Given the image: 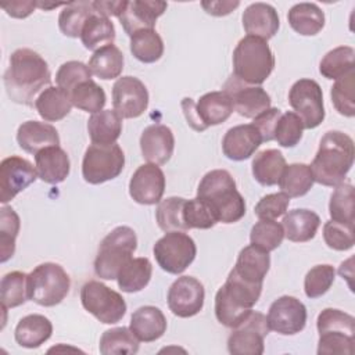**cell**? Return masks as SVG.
<instances>
[{"label": "cell", "mask_w": 355, "mask_h": 355, "mask_svg": "<svg viewBox=\"0 0 355 355\" xmlns=\"http://www.w3.org/2000/svg\"><path fill=\"white\" fill-rule=\"evenodd\" d=\"M7 96L11 101L32 107L36 94L51 82V73L44 58L31 50L18 49L10 55L8 68L3 76Z\"/></svg>", "instance_id": "cell-1"}, {"label": "cell", "mask_w": 355, "mask_h": 355, "mask_svg": "<svg viewBox=\"0 0 355 355\" xmlns=\"http://www.w3.org/2000/svg\"><path fill=\"white\" fill-rule=\"evenodd\" d=\"M354 140L347 133L340 130L326 132L320 139L318 153L309 165L313 180L330 187L344 183L345 176L354 165Z\"/></svg>", "instance_id": "cell-2"}, {"label": "cell", "mask_w": 355, "mask_h": 355, "mask_svg": "<svg viewBox=\"0 0 355 355\" xmlns=\"http://www.w3.org/2000/svg\"><path fill=\"white\" fill-rule=\"evenodd\" d=\"M197 197L212 208L218 222L234 223L245 215V201L233 176L225 169L207 172L197 187Z\"/></svg>", "instance_id": "cell-3"}, {"label": "cell", "mask_w": 355, "mask_h": 355, "mask_svg": "<svg viewBox=\"0 0 355 355\" xmlns=\"http://www.w3.org/2000/svg\"><path fill=\"white\" fill-rule=\"evenodd\" d=\"M262 286L248 284L229 273L215 295V316L226 327H237L252 311L261 297Z\"/></svg>", "instance_id": "cell-4"}, {"label": "cell", "mask_w": 355, "mask_h": 355, "mask_svg": "<svg viewBox=\"0 0 355 355\" xmlns=\"http://www.w3.org/2000/svg\"><path fill=\"white\" fill-rule=\"evenodd\" d=\"M275 68V57L266 40L244 36L233 51V75L247 83L262 85Z\"/></svg>", "instance_id": "cell-5"}, {"label": "cell", "mask_w": 355, "mask_h": 355, "mask_svg": "<svg viewBox=\"0 0 355 355\" xmlns=\"http://www.w3.org/2000/svg\"><path fill=\"white\" fill-rule=\"evenodd\" d=\"M137 248V237L132 227L118 226L100 243L94 259V272L104 280L116 279L122 266L132 259Z\"/></svg>", "instance_id": "cell-6"}, {"label": "cell", "mask_w": 355, "mask_h": 355, "mask_svg": "<svg viewBox=\"0 0 355 355\" xmlns=\"http://www.w3.org/2000/svg\"><path fill=\"white\" fill-rule=\"evenodd\" d=\"M26 287L31 301L42 306H54L68 295L71 279L61 265L44 262L28 275Z\"/></svg>", "instance_id": "cell-7"}, {"label": "cell", "mask_w": 355, "mask_h": 355, "mask_svg": "<svg viewBox=\"0 0 355 355\" xmlns=\"http://www.w3.org/2000/svg\"><path fill=\"white\" fill-rule=\"evenodd\" d=\"M125 166L123 150L116 144H90L83 155L82 176L90 184L118 178Z\"/></svg>", "instance_id": "cell-8"}, {"label": "cell", "mask_w": 355, "mask_h": 355, "mask_svg": "<svg viewBox=\"0 0 355 355\" xmlns=\"http://www.w3.org/2000/svg\"><path fill=\"white\" fill-rule=\"evenodd\" d=\"M80 302L89 313L104 324L118 323L126 313L123 297L97 280H90L82 286Z\"/></svg>", "instance_id": "cell-9"}, {"label": "cell", "mask_w": 355, "mask_h": 355, "mask_svg": "<svg viewBox=\"0 0 355 355\" xmlns=\"http://www.w3.org/2000/svg\"><path fill=\"white\" fill-rule=\"evenodd\" d=\"M155 261L162 270L171 275L183 273L196 258L194 240L184 232H166L153 248Z\"/></svg>", "instance_id": "cell-10"}, {"label": "cell", "mask_w": 355, "mask_h": 355, "mask_svg": "<svg viewBox=\"0 0 355 355\" xmlns=\"http://www.w3.org/2000/svg\"><path fill=\"white\" fill-rule=\"evenodd\" d=\"M288 103L301 118L304 129H315L324 119L323 92L313 79L297 80L288 92Z\"/></svg>", "instance_id": "cell-11"}, {"label": "cell", "mask_w": 355, "mask_h": 355, "mask_svg": "<svg viewBox=\"0 0 355 355\" xmlns=\"http://www.w3.org/2000/svg\"><path fill=\"white\" fill-rule=\"evenodd\" d=\"M269 333L266 316L261 312L251 313L233 329L227 338V349L233 355H261L263 354V340Z\"/></svg>", "instance_id": "cell-12"}, {"label": "cell", "mask_w": 355, "mask_h": 355, "mask_svg": "<svg viewBox=\"0 0 355 355\" xmlns=\"http://www.w3.org/2000/svg\"><path fill=\"white\" fill-rule=\"evenodd\" d=\"M114 111L126 119L137 118L148 107V92L146 85L135 76L118 78L112 86Z\"/></svg>", "instance_id": "cell-13"}, {"label": "cell", "mask_w": 355, "mask_h": 355, "mask_svg": "<svg viewBox=\"0 0 355 355\" xmlns=\"http://www.w3.org/2000/svg\"><path fill=\"white\" fill-rule=\"evenodd\" d=\"M269 330L282 336H293L306 324V308L293 295H282L272 302L266 316Z\"/></svg>", "instance_id": "cell-14"}, {"label": "cell", "mask_w": 355, "mask_h": 355, "mask_svg": "<svg viewBox=\"0 0 355 355\" xmlns=\"http://www.w3.org/2000/svg\"><path fill=\"white\" fill-rule=\"evenodd\" d=\"M205 291L200 280L193 276H180L169 287L166 301L175 316L191 318L204 306Z\"/></svg>", "instance_id": "cell-15"}, {"label": "cell", "mask_w": 355, "mask_h": 355, "mask_svg": "<svg viewBox=\"0 0 355 355\" xmlns=\"http://www.w3.org/2000/svg\"><path fill=\"white\" fill-rule=\"evenodd\" d=\"M223 92L229 94L234 111L244 118H255L270 108V96L261 86L247 85L232 75L223 85Z\"/></svg>", "instance_id": "cell-16"}, {"label": "cell", "mask_w": 355, "mask_h": 355, "mask_svg": "<svg viewBox=\"0 0 355 355\" xmlns=\"http://www.w3.org/2000/svg\"><path fill=\"white\" fill-rule=\"evenodd\" d=\"M37 178L36 166L28 159L11 155L0 164V201L7 204Z\"/></svg>", "instance_id": "cell-17"}, {"label": "cell", "mask_w": 355, "mask_h": 355, "mask_svg": "<svg viewBox=\"0 0 355 355\" xmlns=\"http://www.w3.org/2000/svg\"><path fill=\"white\" fill-rule=\"evenodd\" d=\"M164 191L165 175L157 164H143L133 172L129 182V194L137 204H157L161 201Z\"/></svg>", "instance_id": "cell-18"}, {"label": "cell", "mask_w": 355, "mask_h": 355, "mask_svg": "<svg viewBox=\"0 0 355 355\" xmlns=\"http://www.w3.org/2000/svg\"><path fill=\"white\" fill-rule=\"evenodd\" d=\"M168 3L154 0H132L126 1L123 11L118 19L123 31L132 36L141 29H154L157 19L165 12Z\"/></svg>", "instance_id": "cell-19"}, {"label": "cell", "mask_w": 355, "mask_h": 355, "mask_svg": "<svg viewBox=\"0 0 355 355\" xmlns=\"http://www.w3.org/2000/svg\"><path fill=\"white\" fill-rule=\"evenodd\" d=\"M143 158L151 164H166L175 150V137L166 125L154 123L147 126L140 136Z\"/></svg>", "instance_id": "cell-20"}, {"label": "cell", "mask_w": 355, "mask_h": 355, "mask_svg": "<svg viewBox=\"0 0 355 355\" xmlns=\"http://www.w3.org/2000/svg\"><path fill=\"white\" fill-rule=\"evenodd\" d=\"M262 136L252 123L230 128L222 140V151L232 161L250 158L261 146Z\"/></svg>", "instance_id": "cell-21"}, {"label": "cell", "mask_w": 355, "mask_h": 355, "mask_svg": "<svg viewBox=\"0 0 355 355\" xmlns=\"http://www.w3.org/2000/svg\"><path fill=\"white\" fill-rule=\"evenodd\" d=\"M269 252L254 244H250L240 251L236 265L230 270V273L248 284L262 286L263 279L269 272Z\"/></svg>", "instance_id": "cell-22"}, {"label": "cell", "mask_w": 355, "mask_h": 355, "mask_svg": "<svg viewBox=\"0 0 355 355\" xmlns=\"http://www.w3.org/2000/svg\"><path fill=\"white\" fill-rule=\"evenodd\" d=\"M243 28L250 36L263 40L273 37L280 26L277 11L268 3H252L243 12Z\"/></svg>", "instance_id": "cell-23"}, {"label": "cell", "mask_w": 355, "mask_h": 355, "mask_svg": "<svg viewBox=\"0 0 355 355\" xmlns=\"http://www.w3.org/2000/svg\"><path fill=\"white\" fill-rule=\"evenodd\" d=\"M17 141L24 151L36 155L43 148L60 146V136L57 129L47 122L26 121L17 130Z\"/></svg>", "instance_id": "cell-24"}, {"label": "cell", "mask_w": 355, "mask_h": 355, "mask_svg": "<svg viewBox=\"0 0 355 355\" xmlns=\"http://www.w3.org/2000/svg\"><path fill=\"white\" fill-rule=\"evenodd\" d=\"M37 178L49 184H58L64 182L71 171V161L68 154L60 146L43 148L35 155Z\"/></svg>", "instance_id": "cell-25"}, {"label": "cell", "mask_w": 355, "mask_h": 355, "mask_svg": "<svg viewBox=\"0 0 355 355\" xmlns=\"http://www.w3.org/2000/svg\"><path fill=\"white\" fill-rule=\"evenodd\" d=\"M166 326V318L159 308L144 305L132 313L129 329L140 341L153 343L164 336Z\"/></svg>", "instance_id": "cell-26"}, {"label": "cell", "mask_w": 355, "mask_h": 355, "mask_svg": "<svg viewBox=\"0 0 355 355\" xmlns=\"http://www.w3.org/2000/svg\"><path fill=\"white\" fill-rule=\"evenodd\" d=\"M233 111L232 98L223 90L205 93L196 103V112L204 130L209 126L223 123Z\"/></svg>", "instance_id": "cell-27"}, {"label": "cell", "mask_w": 355, "mask_h": 355, "mask_svg": "<svg viewBox=\"0 0 355 355\" xmlns=\"http://www.w3.org/2000/svg\"><path fill=\"white\" fill-rule=\"evenodd\" d=\"M282 226L287 240L294 243H305L315 237L320 226V218L311 209L297 208L284 215Z\"/></svg>", "instance_id": "cell-28"}, {"label": "cell", "mask_w": 355, "mask_h": 355, "mask_svg": "<svg viewBox=\"0 0 355 355\" xmlns=\"http://www.w3.org/2000/svg\"><path fill=\"white\" fill-rule=\"evenodd\" d=\"M53 333L51 322L39 313H32L24 316L14 331V337L18 345L24 348H37L44 344Z\"/></svg>", "instance_id": "cell-29"}, {"label": "cell", "mask_w": 355, "mask_h": 355, "mask_svg": "<svg viewBox=\"0 0 355 355\" xmlns=\"http://www.w3.org/2000/svg\"><path fill=\"white\" fill-rule=\"evenodd\" d=\"M72 101L67 92L58 86H49L36 97L35 108L37 114L47 122L64 119L72 110Z\"/></svg>", "instance_id": "cell-30"}, {"label": "cell", "mask_w": 355, "mask_h": 355, "mask_svg": "<svg viewBox=\"0 0 355 355\" xmlns=\"http://www.w3.org/2000/svg\"><path fill=\"white\" fill-rule=\"evenodd\" d=\"M290 26L302 36H315L324 26V12L315 3L294 4L287 14Z\"/></svg>", "instance_id": "cell-31"}, {"label": "cell", "mask_w": 355, "mask_h": 355, "mask_svg": "<svg viewBox=\"0 0 355 355\" xmlns=\"http://www.w3.org/2000/svg\"><path fill=\"white\" fill-rule=\"evenodd\" d=\"M87 132L94 144H114L122 133V118L114 110H103L89 118Z\"/></svg>", "instance_id": "cell-32"}, {"label": "cell", "mask_w": 355, "mask_h": 355, "mask_svg": "<svg viewBox=\"0 0 355 355\" xmlns=\"http://www.w3.org/2000/svg\"><path fill=\"white\" fill-rule=\"evenodd\" d=\"M286 168L284 155L276 148L259 151L252 159V176L262 186H275L279 183L283 169Z\"/></svg>", "instance_id": "cell-33"}, {"label": "cell", "mask_w": 355, "mask_h": 355, "mask_svg": "<svg viewBox=\"0 0 355 355\" xmlns=\"http://www.w3.org/2000/svg\"><path fill=\"white\" fill-rule=\"evenodd\" d=\"M80 40L87 50H98L104 46L114 44L115 28L111 19L100 12L90 15L82 29Z\"/></svg>", "instance_id": "cell-34"}, {"label": "cell", "mask_w": 355, "mask_h": 355, "mask_svg": "<svg viewBox=\"0 0 355 355\" xmlns=\"http://www.w3.org/2000/svg\"><path fill=\"white\" fill-rule=\"evenodd\" d=\"M153 265L148 258L139 257L129 259L116 276L118 287L125 293L141 291L151 279Z\"/></svg>", "instance_id": "cell-35"}, {"label": "cell", "mask_w": 355, "mask_h": 355, "mask_svg": "<svg viewBox=\"0 0 355 355\" xmlns=\"http://www.w3.org/2000/svg\"><path fill=\"white\" fill-rule=\"evenodd\" d=\"M87 67L100 79L110 80L119 78L123 69V54L115 44L104 46L93 53Z\"/></svg>", "instance_id": "cell-36"}, {"label": "cell", "mask_w": 355, "mask_h": 355, "mask_svg": "<svg viewBox=\"0 0 355 355\" xmlns=\"http://www.w3.org/2000/svg\"><path fill=\"white\" fill-rule=\"evenodd\" d=\"M96 12L93 1H69L58 15L60 31L68 37H80L82 29L90 15Z\"/></svg>", "instance_id": "cell-37"}, {"label": "cell", "mask_w": 355, "mask_h": 355, "mask_svg": "<svg viewBox=\"0 0 355 355\" xmlns=\"http://www.w3.org/2000/svg\"><path fill=\"white\" fill-rule=\"evenodd\" d=\"M313 175L306 164H290L282 172L279 179L280 190L291 197L305 196L313 186Z\"/></svg>", "instance_id": "cell-38"}, {"label": "cell", "mask_w": 355, "mask_h": 355, "mask_svg": "<svg viewBox=\"0 0 355 355\" xmlns=\"http://www.w3.org/2000/svg\"><path fill=\"white\" fill-rule=\"evenodd\" d=\"M139 343L129 327H114L103 333L98 349L103 355H132L139 351Z\"/></svg>", "instance_id": "cell-39"}, {"label": "cell", "mask_w": 355, "mask_h": 355, "mask_svg": "<svg viewBox=\"0 0 355 355\" xmlns=\"http://www.w3.org/2000/svg\"><path fill=\"white\" fill-rule=\"evenodd\" d=\"M130 53L144 64L158 61L164 54V42L155 29H141L130 36Z\"/></svg>", "instance_id": "cell-40"}, {"label": "cell", "mask_w": 355, "mask_h": 355, "mask_svg": "<svg viewBox=\"0 0 355 355\" xmlns=\"http://www.w3.org/2000/svg\"><path fill=\"white\" fill-rule=\"evenodd\" d=\"M355 50L349 46H338L324 54L319 64V72L326 79H340L349 71L355 69Z\"/></svg>", "instance_id": "cell-41"}, {"label": "cell", "mask_w": 355, "mask_h": 355, "mask_svg": "<svg viewBox=\"0 0 355 355\" xmlns=\"http://www.w3.org/2000/svg\"><path fill=\"white\" fill-rule=\"evenodd\" d=\"M72 105L90 114H96L103 111L107 97L105 92L101 86H98L93 79L85 80L79 83L71 93H69Z\"/></svg>", "instance_id": "cell-42"}, {"label": "cell", "mask_w": 355, "mask_h": 355, "mask_svg": "<svg viewBox=\"0 0 355 355\" xmlns=\"http://www.w3.org/2000/svg\"><path fill=\"white\" fill-rule=\"evenodd\" d=\"M186 198L168 197L158 202L155 209V219L161 230L166 232H186L187 227L183 222V207Z\"/></svg>", "instance_id": "cell-43"}, {"label": "cell", "mask_w": 355, "mask_h": 355, "mask_svg": "<svg viewBox=\"0 0 355 355\" xmlns=\"http://www.w3.org/2000/svg\"><path fill=\"white\" fill-rule=\"evenodd\" d=\"M28 275L19 270L10 272L3 276L0 282L1 309L15 308L22 305L28 298Z\"/></svg>", "instance_id": "cell-44"}, {"label": "cell", "mask_w": 355, "mask_h": 355, "mask_svg": "<svg viewBox=\"0 0 355 355\" xmlns=\"http://www.w3.org/2000/svg\"><path fill=\"white\" fill-rule=\"evenodd\" d=\"M354 186L349 183H340L330 196L329 214L330 219L344 225H354Z\"/></svg>", "instance_id": "cell-45"}, {"label": "cell", "mask_w": 355, "mask_h": 355, "mask_svg": "<svg viewBox=\"0 0 355 355\" xmlns=\"http://www.w3.org/2000/svg\"><path fill=\"white\" fill-rule=\"evenodd\" d=\"M21 220L18 214L7 205L0 209V261L7 262L15 252V240L19 233Z\"/></svg>", "instance_id": "cell-46"}, {"label": "cell", "mask_w": 355, "mask_h": 355, "mask_svg": "<svg viewBox=\"0 0 355 355\" xmlns=\"http://www.w3.org/2000/svg\"><path fill=\"white\" fill-rule=\"evenodd\" d=\"M284 239L282 223L273 219H259L250 232L251 244L270 252L276 250Z\"/></svg>", "instance_id": "cell-47"}, {"label": "cell", "mask_w": 355, "mask_h": 355, "mask_svg": "<svg viewBox=\"0 0 355 355\" xmlns=\"http://www.w3.org/2000/svg\"><path fill=\"white\" fill-rule=\"evenodd\" d=\"M354 87H355V69L349 71L344 76L336 80L331 86L330 96L331 103L338 114L352 118L355 115L354 104Z\"/></svg>", "instance_id": "cell-48"}, {"label": "cell", "mask_w": 355, "mask_h": 355, "mask_svg": "<svg viewBox=\"0 0 355 355\" xmlns=\"http://www.w3.org/2000/svg\"><path fill=\"white\" fill-rule=\"evenodd\" d=\"M183 222L189 229H211L218 223L212 208L201 198L186 200L183 207Z\"/></svg>", "instance_id": "cell-49"}, {"label": "cell", "mask_w": 355, "mask_h": 355, "mask_svg": "<svg viewBox=\"0 0 355 355\" xmlns=\"http://www.w3.org/2000/svg\"><path fill=\"white\" fill-rule=\"evenodd\" d=\"M316 327L322 333H344L355 336V318L336 308H326L318 315Z\"/></svg>", "instance_id": "cell-50"}, {"label": "cell", "mask_w": 355, "mask_h": 355, "mask_svg": "<svg viewBox=\"0 0 355 355\" xmlns=\"http://www.w3.org/2000/svg\"><path fill=\"white\" fill-rule=\"evenodd\" d=\"M304 125L301 118L293 112L287 111L280 115L275 132H273V140L277 141L282 147H294L297 146L302 139Z\"/></svg>", "instance_id": "cell-51"}, {"label": "cell", "mask_w": 355, "mask_h": 355, "mask_svg": "<svg viewBox=\"0 0 355 355\" xmlns=\"http://www.w3.org/2000/svg\"><path fill=\"white\" fill-rule=\"evenodd\" d=\"M336 270L331 265L323 263L311 268L304 279V291L308 298H319L329 291L334 283Z\"/></svg>", "instance_id": "cell-52"}, {"label": "cell", "mask_w": 355, "mask_h": 355, "mask_svg": "<svg viewBox=\"0 0 355 355\" xmlns=\"http://www.w3.org/2000/svg\"><path fill=\"white\" fill-rule=\"evenodd\" d=\"M92 79L90 68L80 61H67L64 62L57 73L55 82L60 89L67 92L68 94L82 82Z\"/></svg>", "instance_id": "cell-53"}, {"label": "cell", "mask_w": 355, "mask_h": 355, "mask_svg": "<svg viewBox=\"0 0 355 355\" xmlns=\"http://www.w3.org/2000/svg\"><path fill=\"white\" fill-rule=\"evenodd\" d=\"M323 239L331 250H351L354 247V225H344L330 219L323 226Z\"/></svg>", "instance_id": "cell-54"}, {"label": "cell", "mask_w": 355, "mask_h": 355, "mask_svg": "<svg viewBox=\"0 0 355 355\" xmlns=\"http://www.w3.org/2000/svg\"><path fill=\"white\" fill-rule=\"evenodd\" d=\"M355 336L344 333H322L318 341L319 355H352L355 351Z\"/></svg>", "instance_id": "cell-55"}, {"label": "cell", "mask_w": 355, "mask_h": 355, "mask_svg": "<svg viewBox=\"0 0 355 355\" xmlns=\"http://www.w3.org/2000/svg\"><path fill=\"white\" fill-rule=\"evenodd\" d=\"M290 204V197L284 194L283 191L280 193H270L263 196L255 205L254 214L259 219H276L287 212Z\"/></svg>", "instance_id": "cell-56"}, {"label": "cell", "mask_w": 355, "mask_h": 355, "mask_svg": "<svg viewBox=\"0 0 355 355\" xmlns=\"http://www.w3.org/2000/svg\"><path fill=\"white\" fill-rule=\"evenodd\" d=\"M283 112L279 108H268L266 111L261 112L258 116L254 118L252 125L259 130L263 141L273 140V132Z\"/></svg>", "instance_id": "cell-57"}, {"label": "cell", "mask_w": 355, "mask_h": 355, "mask_svg": "<svg viewBox=\"0 0 355 355\" xmlns=\"http://www.w3.org/2000/svg\"><path fill=\"white\" fill-rule=\"evenodd\" d=\"M36 1H10V3H1V8L12 18H26L29 17L33 10L36 8Z\"/></svg>", "instance_id": "cell-58"}, {"label": "cell", "mask_w": 355, "mask_h": 355, "mask_svg": "<svg viewBox=\"0 0 355 355\" xmlns=\"http://www.w3.org/2000/svg\"><path fill=\"white\" fill-rule=\"evenodd\" d=\"M240 6V1H201V7L205 10L207 14L214 15V17H223L230 14L233 10H236Z\"/></svg>", "instance_id": "cell-59"}, {"label": "cell", "mask_w": 355, "mask_h": 355, "mask_svg": "<svg viewBox=\"0 0 355 355\" xmlns=\"http://www.w3.org/2000/svg\"><path fill=\"white\" fill-rule=\"evenodd\" d=\"M182 110H183V114L186 116V121L187 123L197 132H202L204 128L201 126L200 121H198V116H197V112H196V103L193 101V98L190 97H184L182 100Z\"/></svg>", "instance_id": "cell-60"}, {"label": "cell", "mask_w": 355, "mask_h": 355, "mask_svg": "<svg viewBox=\"0 0 355 355\" xmlns=\"http://www.w3.org/2000/svg\"><path fill=\"white\" fill-rule=\"evenodd\" d=\"M93 6H94V10L105 17H111V15H115L118 17L125 6H126V1H93Z\"/></svg>", "instance_id": "cell-61"}, {"label": "cell", "mask_w": 355, "mask_h": 355, "mask_svg": "<svg viewBox=\"0 0 355 355\" xmlns=\"http://www.w3.org/2000/svg\"><path fill=\"white\" fill-rule=\"evenodd\" d=\"M65 4H67V3H65ZM65 4H57V3H55V4H53V3H51V4H50V3H36V6H37L39 8H42V10H44V11H46V10H50V8H57V7L65 6Z\"/></svg>", "instance_id": "cell-62"}]
</instances>
